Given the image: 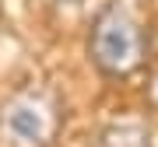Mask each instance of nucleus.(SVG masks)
<instances>
[{"mask_svg": "<svg viewBox=\"0 0 158 147\" xmlns=\"http://www.w3.org/2000/svg\"><path fill=\"white\" fill-rule=\"evenodd\" d=\"M60 123V105L49 91L18 88L0 105V147H53Z\"/></svg>", "mask_w": 158, "mask_h": 147, "instance_id": "nucleus-1", "label": "nucleus"}, {"mask_svg": "<svg viewBox=\"0 0 158 147\" xmlns=\"http://www.w3.org/2000/svg\"><path fill=\"white\" fill-rule=\"evenodd\" d=\"M88 53L106 77H130L144 63V32L123 7H109L91 25Z\"/></svg>", "mask_w": 158, "mask_h": 147, "instance_id": "nucleus-2", "label": "nucleus"}, {"mask_svg": "<svg viewBox=\"0 0 158 147\" xmlns=\"http://www.w3.org/2000/svg\"><path fill=\"white\" fill-rule=\"evenodd\" d=\"M98 147H148V133L141 126H113L102 133Z\"/></svg>", "mask_w": 158, "mask_h": 147, "instance_id": "nucleus-3", "label": "nucleus"}, {"mask_svg": "<svg viewBox=\"0 0 158 147\" xmlns=\"http://www.w3.org/2000/svg\"><path fill=\"white\" fill-rule=\"evenodd\" d=\"M148 102H151V105L158 109V70L151 74V84H148Z\"/></svg>", "mask_w": 158, "mask_h": 147, "instance_id": "nucleus-4", "label": "nucleus"}]
</instances>
